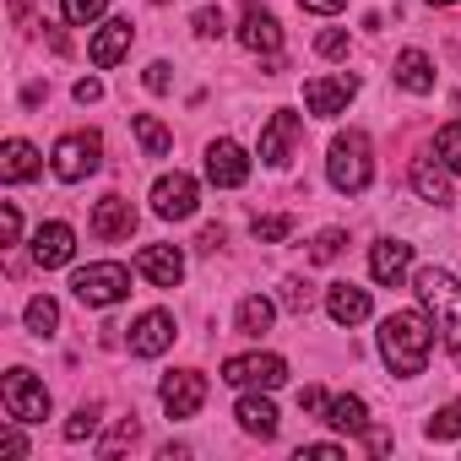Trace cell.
Listing matches in <instances>:
<instances>
[{"instance_id": "7bdbcfd3", "label": "cell", "mask_w": 461, "mask_h": 461, "mask_svg": "<svg viewBox=\"0 0 461 461\" xmlns=\"http://www.w3.org/2000/svg\"><path fill=\"white\" fill-rule=\"evenodd\" d=\"M71 93H77V104H98V98H104V82H98V77H82Z\"/></svg>"}, {"instance_id": "ffe728a7", "label": "cell", "mask_w": 461, "mask_h": 461, "mask_svg": "<svg viewBox=\"0 0 461 461\" xmlns=\"http://www.w3.org/2000/svg\"><path fill=\"white\" fill-rule=\"evenodd\" d=\"M326 315H331L337 326H364V321H369V288L331 283V288H326Z\"/></svg>"}, {"instance_id": "ba28073f", "label": "cell", "mask_w": 461, "mask_h": 461, "mask_svg": "<svg viewBox=\"0 0 461 461\" xmlns=\"http://www.w3.org/2000/svg\"><path fill=\"white\" fill-rule=\"evenodd\" d=\"M195 201H201V185L190 179V174H158V185H152V212L163 217V222H185V217H195Z\"/></svg>"}, {"instance_id": "8992f818", "label": "cell", "mask_w": 461, "mask_h": 461, "mask_svg": "<svg viewBox=\"0 0 461 461\" xmlns=\"http://www.w3.org/2000/svg\"><path fill=\"white\" fill-rule=\"evenodd\" d=\"M0 402H6V412L17 423H44L50 418V391L33 369H6L0 375Z\"/></svg>"}, {"instance_id": "74e56055", "label": "cell", "mask_w": 461, "mask_h": 461, "mask_svg": "<svg viewBox=\"0 0 461 461\" xmlns=\"http://www.w3.org/2000/svg\"><path fill=\"white\" fill-rule=\"evenodd\" d=\"M315 50H321L326 60H342V55H348V33H342V28H326V33L315 39Z\"/></svg>"}, {"instance_id": "d4e9b609", "label": "cell", "mask_w": 461, "mask_h": 461, "mask_svg": "<svg viewBox=\"0 0 461 461\" xmlns=\"http://www.w3.org/2000/svg\"><path fill=\"white\" fill-rule=\"evenodd\" d=\"M277 299H267V294H250V299H240V310H234V326H240V337H267L272 331V321H277Z\"/></svg>"}, {"instance_id": "7a4b0ae2", "label": "cell", "mask_w": 461, "mask_h": 461, "mask_svg": "<svg viewBox=\"0 0 461 461\" xmlns=\"http://www.w3.org/2000/svg\"><path fill=\"white\" fill-rule=\"evenodd\" d=\"M412 294L434 315V331L450 348V358L461 364V288H456V277L445 267H423V272H412Z\"/></svg>"}, {"instance_id": "ac0fdd59", "label": "cell", "mask_w": 461, "mask_h": 461, "mask_svg": "<svg viewBox=\"0 0 461 461\" xmlns=\"http://www.w3.org/2000/svg\"><path fill=\"white\" fill-rule=\"evenodd\" d=\"M39 174H44V158H39L33 141L12 136L6 147H0V179H6V185H28V179H39Z\"/></svg>"}, {"instance_id": "b9f144b4", "label": "cell", "mask_w": 461, "mask_h": 461, "mask_svg": "<svg viewBox=\"0 0 461 461\" xmlns=\"http://www.w3.org/2000/svg\"><path fill=\"white\" fill-rule=\"evenodd\" d=\"M342 456H348L342 445H304L299 450V461H342Z\"/></svg>"}, {"instance_id": "e0dca14e", "label": "cell", "mask_w": 461, "mask_h": 461, "mask_svg": "<svg viewBox=\"0 0 461 461\" xmlns=\"http://www.w3.org/2000/svg\"><path fill=\"white\" fill-rule=\"evenodd\" d=\"M168 342H174V315L168 310L136 315V326H131V353L136 358H158V353H168Z\"/></svg>"}, {"instance_id": "836d02e7", "label": "cell", "mask_w": 461, "mask_h": 461, "mask_svg": "<svg viewBox=\"0 0 461 461\" xmlns=\"http://www.w3.org/2000/svg\"><path fill=\"white\" fill-rule=\"evenodd\" d=\"M250 228H256V240H261V245H283V240L294 234V217H283V212H277V217H256Z\"/></svg>"}, {"instance_id": "44dd1931", "label": "cell", "mask_w": 461, "mask_h": 461, "mask_svg": "<svg viewBox=\"0 0 461 461\" xmlns=\"http://www.w3.org/2000/svg\"><path fill=\"white\" fill-rule=\"evenodd\" d=\"M234 418H240V429H245V434H256V439H272V434H277V423H283L267 391H245V396H240V407H234Z\"/></svg>"}, {"instance_id": "9c48e42d", "label": "cell", "mask_w": 461, "mask_h": 461, "mask_svg": "<svg viewBox=\"0 0 461 461\" xmlns=\"http://www.w3.org/2000/svg\"><path fill=\"white\" fill-rule=\"evenodd\" d=\"M353 98H358V77H353V71H337V77H315V82H304V109L321 114V120L342 114Z\"/></svg>"}, {"instance_id": "7c38bea8", "label": "cell", "mask_w": 461, "mask_h": 461, "mask_svg": "<svg viewBox=\"0 0 461 461\" xmlns=\"http://www.w3.org/2000/svg\"><path fill=\"white\" fill-rule=\"evenodd\" d=\"M206 179L217 185V190H240L245 179H250V152L240 147V141H212L206 147Z\"/></svg>"}, {"instance_id": "c3c4849f", "label": "cell", "mask_w": 461, "mask_h": 461, "mask_svg": "<svg viewBox=\"0 0 461 461\" xmlns=\"http://www.w3.org/2000/svg\"><path fill=\"white\" fill-rule=\"evenodd\" d=\"M28 12H33V0H12V23H28Z\"/></svg>"}, {"instance_id": "5bb4252c", "label": "cell", "mask_w": 461, "mask_h": 461, "mask_svg": "<svg viewBox=\"0 0 461 461\" xmlns=\"http://www.w3.org/2000/svg\"><path fill=\"white\" fill-rule=\"evenodd\" d=\"M33 261H39L44 272L71 267V261H77V228H71V222H39V234H33Z\"/></svg>"}, {"instance_id": "603a6c76", "label": "cell", "mask_w": 461, "mask_h": 461, "mask_svg": "<svg viewBox=\"0 0 461 461\" xmlns=\"http://www.w3.org/2000/svg\"><path fill=\"white\" fill-rule=\"evenodd\" d=\"M407 267H412V245H407V240H380V245L369 250V277H375V283H391V288H396Z\"/></svg>"}, {"instance_id": "f546056e", "label": "cell", "mask_w": 461, "mask_h": 461, "mask_svg": "<svg viewBox=\"0 0 461 461\" xmlns=\"http://www.w3.org/2000/svg\"><path fill=\"white\" fill-rule=\"evenodd\" d=\"M434 158H439L450 174H461V120H450V125L434 131Z\"/></svg>"}, {"instance_id": "bcb514c9", "label": "cell", "mask_w": 461, "mask_h": 461, "mask_svg": "<svg viewBox=\"0 0 461 461\" xmlns=\"http://www.w3.org/2000/svg\"><path fill=\"white\" fill-rule=\"evenodd\" d=\"M364 439H369V450H375V456H385V450H391V434H385V429H364Z\"/></svg>"}, {"instance_id": "8d00e7d4", "label": "cell", "mask_w": 461, "mask_h": 461, "mask_svg": "<svg viewBox=\"0 0 461 461\" xmlns=\"http://www.w3.org/2000/svg\"><path fill=\"white\" fill-rule=\"evenodd\" d=\"M190 28H195L201 39H222V28H228V23H222V12H217V6H201V12L190 17Z\"/></svg>"}, {"instance_id": "60d3db41", "label": "cell", "mask_w": 461, "mask_h": 461, "mask_svg": "<svg viewBox=\"0 0 461 461\" xmlns=\"http://www.w3.org/2000/svg\"><path fill=\"white\" fill-rule=\"evenodd\" d=\"M141 82H147V93H168V82H174V77H168V60H152Z\"/></svg>"}, {"instance_id": "d6986e66", "label": "cell", "mask_w": 461, "mask_h": 461, "mask_svg": "<svg viewBox=\"0 0 461 461\" xmlns=\"http://www.w3.org/2000/svg\"><path fill=\"white\" fill-rule=\"evenodd\" d=\"M131 228H136V206L125 195H104L93 206V234L98 240H131Z\"/></svg>"}, {"instance_id": "e575fe53", "label": "cell", "mask_w": 461, "mask_h": 461, "mask_svg": "<svg viewBox=\"0 0 461 461\" xmlns=\"http://www.w3.org/2000/svg\"><path fill=\"white\" fill-rule=\"evenodd\" d=\"M136 439H141V423H136V418H120V423H114V434L98 445V456H120V450H125V445H136Z\"/></svg>"}, {"instance_id": "6da1fadb", "label": "cell", "mask_w": 461, "mask_h": 461, "mask_svg": "<svg viewBox=\"0 0 461 461\" xmlns=\"http://www.w3.org/2000/svg\"><path fill=\"white\" fill-rule=\"evenodd\" d=\"M434 321L418 310H396L380 321V358L391 364V375H423L429 353H434Z\"/></svg>"}, {"instance_id": "5b68a950", "label": "cell", "mask_w": 461, "mask_h": 461, "mask_svg": "<svg viewBox=\"0 0 461 461\" xmlns=\"http://www.w3.org/2000/svg\"><path fill=\"white\" fill-rule=\"evenodd\" d=\"M71 294H77L87 310H109V304H120V299L131 294V272H125L120 261H93V267H82V272L71 277Z\"/></svg>"}, {"instance_id": "1f68e13d", "label": "cell", "mask_w": 461, "mask_h": 461, "mask_svg": "<svg viewBox=\"0 0 461 461\" xmlns=\"http://www.w3.org/2000/svg\"><path fill=\"white\" fill-rule=\"evenodd\" d=\"M60 12H66L71 28H87V23H98L109 12V0H60Z\"/></svg>"}, {"instance_id": "4fadbf2b", "label": "cell", "mask_w": 461, "mask_h": 461, "mask_svg": "<svg viewBox=\"0 0 461 461\" xmlns=\"http://www.w3.org/2000/svg\"><path fill=\"white\" fill-rule=\"evenodd\" d=\"M240 44L250 55H283V28H277V17L261 6V0H245V12H240Z\"/></svg>"}, {"instance_id": "484cf974", "label": "cell", "mask_w": 461, "mask_h": 461, "mask_svg": "<svg viewBox=\"0 0 461 461\" xmlns=\"http://www.w3.org/2000/svg\"><path fill=\"white\" fill-rule=\"evenodd\" d=\"M321 423H331L337 434H364L369 429V407H364V396H331Z\"/></svg>"}, {"instance_id": "4dcf8cb0", "label": "cell", "mask_w": 461, "mask_h": 461, "mask_svg": "<svg viewBox=\"0 0 461 461\" xmlns=\"http://www.w3.org/2000/svg\"><path fill=\"white\" fill-rule=\"evenodd\" d=\"M429 439H461V402H445L429 423H423Z\"/></svg>"}, {"instance_id": "cb8c5ba5", "label": "cell", "mask_w": 461, "mask_h": 461, "mask_svg": "<svg viewBox=\"0 0 461 461\" xmlns=\"http://www.w3.org/2000/svg\"><path fill=\"white\" fill-rule=\"evenodd\" d=\"M407 179H412V190H418L423 201H434V206H445V201H450V168H445L439 158H412Z\"/></svg>"}, {"instance_id": "d590c367", "label": "cell", "mask_w": 461, "mask_h": 461, "mask_svg": "<svg viewBox=\"0 0 461 461\" xmlns=\"http://www.w3.org/2000/svg\"><path fill=\"white\" fill-rule=\"evenodd\" d=\"M93 434H98V407H77L71 423H66V439L82 445V439H93Z\"/></svg>"}, {"instance_id": "d6a6232c", "label": "cell", "mask_w": 461, "mask_h": 461, "mask_svg": "<svg viewBox=\"0 0 461 461\" xmlns=\"http://www.w3.org/2000/svg\"><path fill=\"white\" fill-rule=\"evenodd\" d=\"M342 245H348V234H342V228H321V234H315V245H310V261H337L342 256Z\"/></svg>"}, {"instance_id": "277c9868", "label": "cell", "mask_w": 461, "mask_h": 461, "mask_svg": "<svg viewBox=\"0 0 461 461\" xmlns=\"http://www.w3.org/2000/svg\"><path fill=\"white\" fill-rule=\"evenodd\" d=\"M98 158H104V136L98 131H66L55 141V152H50V168H55V179L82 185L87 174H98Z\"/></svg>"}, {"instance_id": "2e32d148", "label": "cell", "mask_w": 461, "mask_h": 461, "mask_svg": "<svg viewBox=\"0 0 461 461\" xmlns=\"http://www.w3.org/2000/svg\"><path fill=\"white\" fill-rule=\"evenodd\" d=\"M131 39H136V28H131L125 17H109V23L93 33V44H87V60H93L98 71H109V66H120V60L131 55Z\"/></svg>"}, {"instance_id": "7dc6e473", "label": "cell", "mask_w": 461, "mask_h": 461, "mask_svg": "<svg viewBox=\"0 0 461 461\" xmlns=\"http://www.w3.org/2000/svg\"><path fill=\"white\" fill-rule=\"evenodd\" d=\"M201 250H212V256L222 250V228H201Z\"/></svg>"}, {"instance_id": "83f0119b", "label": "cell", "mask_w": 461, "mask_h": 461, "mask_svg": "<svg viewBox=\"0 0 461 461\" xmlns=\"http://www.w3.org/2000/svg\"><path fill=\"white\" fill-rule=\"evenodd\" d=\"M28 331H33V337H55V331H60V304H55L50 294L28 299Z\"/></svg>"}, {"instance_id": "7402d4cb", "label": "cell", "mask_w": 461, "mask_h": 461, "mask_svg": "<svg viewBox=\"0 0 461 461\" xmlns=\"http://www.w3.org/2000/svg\"><path fill=\"white\" fill-rule=\"evenodd\" d=\"M391 77H396V87H402V93H412V98L434 93V60H429L423 50H402V55H396V66H391Z\"/></svg>"}, {"instance_id": "f35d334b", "label": "cell", "mask_w": 461, "mask_h": 461, "mask_svg": "<svg viewBox=\"0 0 461 461\" xmlns=\"http://www.w3.org/2000/svg\"><path fill=\"white\" fill-rule=\"evenodd\" d=\"M0 240H6V245H17L23 240V212L6 201V206H0Z\"/></svg>"}, {"instance_id": "30bf717a", "label": "cell", "mask_w": 461, "mask_h": 461, "mask_svg": "<svg viewBox=\"0 0 461 461\" xmlns=\"http://www.w3.org/2000/svg\"><path fill=\"white\" fill-rule=\"evenodd\" d=\"M158 402H163L168 418H195L201 402H206V375H195V369H174V375H163Z\"/></svg>"}, {"instance_id": "52a82bcc", "label": "cell", "mask_w": 461, "mask_h": 461, "mask_svg": "<svg viewBox=\"0 0 461 461\" xmlns=\"http://www.w3.org/2000/svg\"><path fill=\"white\" fill-rule=\"evenodd\" d=\"M288 380V364L277 353H234L222 364V385L234 391H277Z\"/></svg>"}, {"instance_id": "f6af8a7d", "label": "cell", "mask_w": 461, "mask_h": 461, "mask_svg": "<svg viewBox=\"0 0 461 461\" xmlns=\"http://www.w3.org/2000/svg\"><path fill=\"white\" fill-rule=\"evenodd\" d=\"M299 6H304V12H315V17H337L348 0H299Z\"/></svg>"}, {"instance_id": "ab89813d", "label": "cell", "mask_w": 461, "mask_h": 461, "mask_svg": "<svg viewBox=\"0 0 461 461\" xmlns=\"http://www.w3.org/2000/svg\"><path fill=\"white\" fill-rule=\"evenodd\" d=\"M299 407H304V412H315V418H326V407H331V396H326L321 385H304V391H299Z\"/></svg>"}, {"instance_id": "8fae6325", "label": "cell", "mask_w": 461, "mask_h": 461, "mask_svg": "<svg viewBox=\"0 0 461 461\" xmlns=\"http://www.w3.org/2000/svg\"><path fill=\"white\" fill-rule=\"evenodd\" d=\"M299 136H304V120H299L294 109H277V114L261 125V163H267V168H283V163L294 158Z\"/></svg>"}, {"instance_id": "f1b7e54d", "label": "cell", "mask_w": 461, "mask_h": 461, "mask_svg": "<svg viewBox=\"0 0 461 461\" xmlns=\"http://www.w3.org/2000/svg\"><path fill=\"white\" fill-rule=\"evenodd\" d=\"M277 304H283L288 315H304V310L315 304V283H304V277H283V283H277Z\"/></svg>"}, {"instance_id": "ee69618b", "label": "cell", "mask_w": 461, "mask_h": 461, "mask_svg": "<svg viewBox=\"0 0 461 461\" xmlns=\"http://www.w3.org/2000/svg\"><path fill=\"white\" fill-rule=\"evenodd\" d=\"M0 456H28V439L17 429H0Z\"/></svg>"}, {"instance_id": "681fc988", "label": "cell", "mask_w": 461, "mask_h": 461, "mask_svg": "<svg viewBox=\"0 0 461 461\" xmlns=\"http://www.w3.org/2000/svg\"><path fill=\"white\" fill-rule=\"evenodd\" d=\"M429 6H456V0H429Z\"/></svg>"}, {"instance_id": "3957f363", "label": "cell", "mask_w": 461, "mask_h": 461, "mask_svg": "<svg viewBox=\"0 0 461 461\" xmlns=\"http://www.w3.org/2000/svg\"><path fill=\"white\" fill-rule=\"evenodd\" d=\"M326 179H331V190H342V195H364V190H369L375 158H369V136H364V131H342V136L331 141V152H326Z\"/></svg>"}, {"instance_id": "9a60e30c", "label": "cell", "mask_w": 461, "mask_h": 461, "mask_svg": "<svg viewBox=\"0 0 461 461\" xmlns=\"http://www.w3.org/2000/svg\"><path fill=\"white\" fill-rule=\"evenodd\" d=\"M136 272L152 283V288H179L185 283V250L179 245H147L136 256Z\"/></svg>"}, {"instance_id": "4316f807", "label": "cell", "mask_w": 461, "mask_h": 461, "mask_svg": "<svg viewBox=\"0 0 461 461\" xmlns=\"http://www.w3.org/2000/svg\"><path fill=\"white\" fill-rule=\"evenodd\" d=\"M131 131H136V141H141L147 158H168L174 136H168V125H163L158 114H131Z\"/></svg>"}]
</instances>
